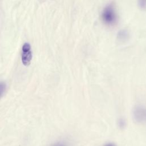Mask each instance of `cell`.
<instances>
[{"label": "cell", "mask_w": 146, "mask_h": 146, "mask_svg": "<svg viewBox=\"0 0 146 146\" xmlns=\"http://www.w3.org/2000/svg\"><path fill=\"white\" fill-rule=\"evenodd\" d=\"M133 116L137 123H146V107L141 105L136 106L133 110Z\"/></svg>", "instance_id": "1"}, {"label": "cell", "mask_w": 146, "mask_h": 146, "mask_svg": "<svg viewBox=\"0 0 146 146\" xmlns=\"http://www.w3.org/2000/svg\"><path fill=\"white\" fill-rule=\"evenodd\" d=\"M104 146H116V145H115V144L110 143H107V144H106V145H104Z\"/></svg>", "instance_id": "4"}, {"label": "cell", "mask_w": 146, "mask_h": 146, "mask_svg": "<svg viewBox=\"0 0 146 146\" xmlns=\"http://www.w3.org/2000/svg\"><path fill=\"white\" fill-rule=\"evenodd\" d=\"M6 88V85L4 83H0V97L5 91Z\"/></svg>", "instance_id": "3"}, {"label": "cell", "mask_w": 146, "mask_h": 146, "mask_svg": "<svg viewBox=\"0 0 146 146\" xmlns=\"http://www.w3.org/2000/svg\"><path fill=\"white\" fill-rule=\"evenodd\" d=\"M22 62L23 65L29 66L32 59V52L30 44L29 43L23 44L22 48Z\"/></svg>", "instance_id": "2"}]
</instances>
